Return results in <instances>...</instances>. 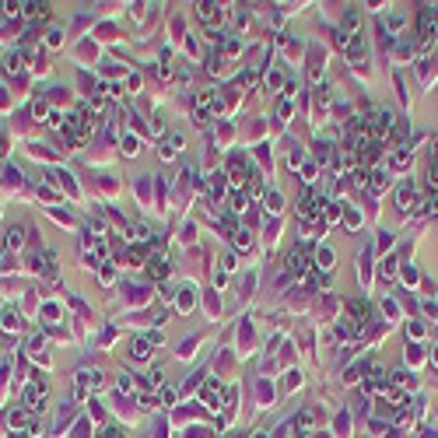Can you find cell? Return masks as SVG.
Masks as SVG:
<instances>
[{
  "label": "cell",
  "instance_id": "4",
  "mask_svg": "<svg viewBox=\"0 0 438 438\" xmlns=\"http://www.w3.org/2000/svg\"><path fill=\"white\" fill-rule=\"evenodd\" d=\"M316 263H319V267H326V270H330V267H333V249H330V245H323V249H319V253H316Z\"/></svg>",
  "mask_w": 438,
  "mask_h": 438
},
{
  "label": "cell",
  "instance_id": "7",
  "mask_svg": "<svg viewBox=\"0 0 438 438\" xmlns=\"http://www.w3.org/2000/svg\"><path fill=\"white\" fill-rule=\"evenodd\" d=\"M371 175H375V179H371V193H379V190H386V186H389V175H386L382 168H379V172H371Z\"/></svg>",
  "mask_w": 438,
  "mask_h": 438
},
{
  "label": "cell",
  "instance_id": "6",
  "mask_svg": "<svg viewBox=\"0 0 438 438\" xmlns=\"http://www.w3.org/2000/svg\"><path fill=\"white\" fill-rule=\"evenodd\" d=\"M147 354H151V340H144V337H141V340H134V358H141V361H144Z\"/></svg>",
  "mask_w": 438,
  "mask_h": 438
},
{
  "label": "cell",
  "instance_id": "2",
  "mask_svg": "<svg viewBox=\"0 0 438 438\" xmlns=\"http://www.w3.org/2000/svg\"><path fill=\"white\" fill-rule=\"evenodd\" d=\"M316 211H319V204H316V197H312V193H305V197H301V218H312Z\"/></svg>",
  "mask_w": 438,
  "mask_h": 438
},
{
  "label": "cell",
  "instance_id": "3",
  "mask_svg": "<svg viewBox=\"0 0 438 438\" xmlns=\"http://www.w3.org/2000/svg\"><path fill=\"white\" fill-rule=\"evenodd\" d=\"M197 14H200V18H204V21H218V7H214V4H197Z\"/></svg>",
  "mask_w": 438,
  "mask_h": 438
},
{
  "label": "cell",
  "instance_id": "10",
  "mask_svg": "<svg viewBox=\"0 0 438 438\" xmlns=\"http://www.w3.org/2000/svg\"><path fill=\"white\" fill-rule=\"evenodd\" d=\"M123 151H127V154H137V141H134V137H127V141H123Z\"/></svg>",
  "mask_w": 438,
  "mask_h": 438
},
{
  "label": "cell",
  "instance_id": "5",
  "mask_svg": "<svg viewBox=\"0 0 438 438\" xmlns=\"http://www.w3.org/2000/svg\"><path fill=\"white\" fill-rule=\"evenodd\" d=\"M288 267H291V270H298V274H301V270H305V267H308V260H305V256H301V253H298V249H294L291 256H288Z\"/></svg>",
  "mask_w": 438,
  "mask_h": 438
},
{
  "label": "cell",
  "instance_id": "9",
  "mask_svg": "<svg viewBox=\"0 0 438 438\" xmlns=\"http://www.w3.org/2000/svg\"><path fill=\"white\" fill-rule=\"evenodd\" d=\"M25 14H49V4H25Z\"/></svg>",
  "mask_w": 438,
  "mask_h": 438
},
{
  "label": "cell",
  "instance_id": "12",
  "mask_svg": "<svg viewBox=\"0 0 438 438\" xmlns=\"http://www.w3.org/2000/svg\"><path fill=\"white\" fill-rule=\"evenodd\" d=\"M105 438H123V431H119V428H109V431H105Z\"/></svg>",
  "mask_w": 438,
  "mask_h": 438
},
{
  "label": "cell",
  "instance_id": "8",
  "mask_svg": "<svg viewBox=\"0 0 438 438\" xmlns=\"http://www.w3.org/2000/svg\"><path fill=\"white\" fill-rule=\"evenodd\" d=\"M21 242H25V231H21V228H11V231H7V245L14 249V245H21Z\"/></svg>",
  "mask_w": 438,
  "mask_h": 438
},
{
  "label": "cell",
  "instance_id": "1",
  "mask_svg": "<svg viewBox=\"0 0 438 438\" xmlns=\"http://www.w3.org/2000/svg\"><path fill=\"white\" fill-rule=\"evenodd\" d=\"M393 127V116L389 112H375V123H371V130H375V137H382L386 130Z\"/></svg>",
  "mask_w": 438,
  "mask_h": 438
},
{
  "label": "cell",
  "instance_id": "11",
  "mask_svg": "<svg viewBox=\"0 0 438 438\" xmlns=\"http://www.w3.org/2000/svg\"><path fill=\"white\" fill-rule=\"evenodd\" d=\"M154 403H158V400H154L151 393H144V396H141V407H154Z\"/></svg>",
  "mask_w": 438,
  "mask_h": 438
}]
</instances>
